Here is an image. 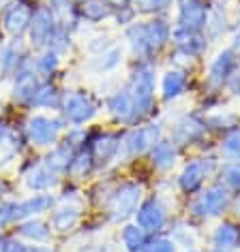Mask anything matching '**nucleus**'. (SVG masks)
<instances>
[{"instance_id": "4", "label": "nucleus", "mask_w": 240, "mask_h": 252, "mask_svg": "<svg viewBox=\"0 0 240 252\" xmlns=\"http://www.w3.org/2000/svg\"><path fill=\"white\" fill-rule=\"evenodd\" d=\"M234 194L230 192L219 178L206 184L200 192H195L187 201V216L193 222H210V220L223 218L234 205Z\"/></svg>"}, {"instance_id": "25", "label": "nucleus", "mask_w": 240, "mask_h": 252, "mask_svg": "<svg viewBox=\"0 0 240 252\" xmlns=\"http://www.w3.org/2000/svg\"><path fill=\"white\" fill-rule=\"evenodd\" d=\"M17 235H20V239H24L26 244L43 246L52 239L54 231H52L49 220H43L41 216H37V218H28V220L17 222Z\"/></svg>"}, {"instance_id": "29", "label": "nucleus", "mask_w": 240, "mask_h": 252, "mask_svg": "<svg viewBox=\"0 0 240 252\" xmlns=\"http://www.w3.org/2000/svg\"><path fill=\"white\" fill-rule=\"evenodd\" d=\"M167 235L174 239L176 246H182L185 250H191L195 246H200V239H201L198 226L191 222V218L172 220V224H169V229H167Z\"/></svg>"}, {"instance_id": "26", "label": "nucleus", "mask_w": 240, "mask_h": 252, "mask_svg": "<svg viewBox=\"0 0 240 252\" xmlns=\"http://www.w3.org/2000/svg\"><path fill=\"white\" fill-rule=\"evenodd\" d=\"M124 60V49L122 45H118V43H114L107 49L99 54H92L90 60H88V68L94 73V75H107V73H114L116 68L122 64Z\"/></svg>"}, {"instance_id": "50", "label": "nucleus", "mask_w": 240, "mask_h": 252, "mask_svg": "<svg viewBox=\"0 0 240 252\" xmlns=\"http://www.w3.org/2000/svg\"><path fill=\"white\" fill-rule=\"evenodd\" d=\"M107 2H110L112 7H124V4H129V0H107Z\"/></svg>"}, {"instance_id": "44", "label": "nucleus", "mask_w": 240, "mask_h": 252, "mask_svg": "<svg viewBox=\"0 0 240 252\" xmlns=\"http://www.w3.org/2000/svg\"><path fill=\"white\" fill-rule=\"evenodd\" d=\"M112 20L116 22V26L127 28V26H131V24L137 20V13L133 11V7H131V4H124V7H114Z\"/></svg>"}, {"instance_id": "9", "label": "nucleus", "mask_w": 240, "mask_h": 252, "mask_svg": "<svg viewBox=\"0 0 240 252\" xmlns=\"http://www.w3.org/2000/svg\"><path fill=\"white\" fill-rule=\"evenodd\" d=\"M210 130L206 126L204 113L185 111L178 113L167 126V137L172 139L180 150H191L204 146Z\"/></svg>"}, {"instance_id": "35", "label": "nucleus", "mask_w": 240, "mask_h": 252, "mask_svg": "<svg viewBox=\"0 0 240 252\" xmlns=\"http://www.w3.org/2000/svg\"><path fill=\"white\" fill-rule=\"evenodd\" d=\"M60 62H62V56L56 54L54 49H49V47L41 49V52L35 56V68L41 79H52L54 75L58 73Z\"/></svg>"}, {"instance_id": "32", "label": "nucleus", "mask_w": 240, "mask_h": 252, "mask_svg": "<svg viewBox=\"0 0 240 252\" xmlns=\"http://www.w3.org/2000/svg\"><path fill=\"white\" fill-rule=\"evenodd\" d=\"M204 120L210 133H219L223 135L225 130H230L232 126L240 124V116L232 109H223V107H217V109H208L204 111Z\"/></svg>"}, {"instance_id": "49", "label": "nucleus", "mask_w": 240, "mask_h": 252, "mask_svg": "<svg viewBox=\"0 0 240 252\" xmlns=\"http://www.w3.org/2000/svg\"><path fill=\"white\" fill-rule=\"evenodd\" d=\"M7 194H9V184L4 182V178H0V201H4Z\"/></svg>"}, {"instance_id": "11", "label": "nucleus", "mask_w": 240, "mask_h": 252, "mask_svg": "<svg viewBox=\"0 0 240 252\" xmlns=\"http://www.w3.org/2000/svg\"><path fill=\"white\" fill-rule=\"evenodd\" d=\"M101 111V100L90 90H69L65 92L60 116L71 126H84L92 122Z\"/></svg>"}, {"instance_id": "14", "label": "nucleus", "mask_w": 240, "mask_h": 252, "mask_svg": "<svg viewBox=\"0 0 240 252\" xmlns=\"http://www.w3.org/2000/svg\"><path fill=\"white\" fill-rule=\"evenodd\" d=\"M105 111L114 122L120 126H137V111H135V100L131 94L129 86L122 84L105 98Z\"/></svg>"}, {"instance_id": "43", "label": "nucleus", "mask_w": 240, "mask_h": 252, "mask_svg": "<svg viewBox=\"0 0 240 252\" xmlns=\"http://www.w3.org/2000/svg\"><path fill=\"white\" fill-rule=\"evenodd\" d=\"M88 139H90V137H88V130L84 128V126H69V128L65 130V137H62V141H67L73 150L84 148L88 143Z\"/></svg>"}, {"instance_id": "15", "label": "nucleus", "mask_w": 240, "mask_h": 252, "mask_svg": "<svg viewBox=\"0 0 240 252\" xmlns=\"http://www.w3.org/2000/svg\"><path fill=\"white\" fill-rule=\"evenodd\" d=\"M58 26V17L52 13V9L41 4V7L35 9L33 13V22H30V28H28V47L33 52H41L49 45V39H52L54 30Z\"/></svg>"}, {"instance_id": "16", "label": "nucleus", "mask_w": 240, "mask_h": 252, "mask_svg": "<svg viewBox=\"0 0 240 252\" xmlns=\"http://www.w3.org/2000/svg\"><path fill=\"white\" fill-rule=\"evenodd\" d=\"M191 92V73L178 66H167L159 77V100L176 103Z\"/></svg>"}, {"instance_id": "51", "label": "nucleus", "mask_w": 240, "mask_h": 252, "mask_svg": "<svg viewBox=\"0 0 240 252\" xmlns=\"http://www.w3.org/2000/svg\"><path fill=\"white\" fill-rule=\"evenodd\" d=\"M7 242H9V237L0 235V252H4V250H7Z\"/></svg>"}, {"instance_id": "37", "label": "nucleus", "mask_w": 240, "mask_h": 252, "mask_svg": "<svg viewBox=\"0 0 240 252\" xmlns=\"http://www.w3.org/2000/svg\"><path fill=\"white\" fill-rule=\"evenodd\" d=\"M227 7H212V13H210V22H208V28H206V36L208 41H219L227 30H230V17H227Z\"/></svg>"}, {"instance_id": "53", "label": "nucleus", "mask_w": 240, "mask_h": 252, "mask_svg": "<svg viewBox=\"0 0 240 252\" xmlns=\"http://www.w3.org/2000/svg\"><path fill=\"white\" fill-rule=\"evenodd\" d=\"M208 252H227V250H219V248H210Z\"/></svg>"}, {"instance_id": "42", "label": "nucleus", "mask_w": 240, "mask_h": 252, "mask_svg": "<svg viewBox=\"0 0 240 252\" xmlns=\"http://www.w3.org/2000/svg\"><path fill=\"white\" fill-rule=\"evenodd\" d=\"M45 7L52 9V13L58 17V22H67V24H69V17L78 13L75 11V0H47Z\"/></svg>"}, {"instance_id": "19", "label": "nucleus", "mask_w": 240, "mask_h": 252, "mask_svg": "<svg viewBox=\"0 0 240 252\" xmlns=\"http://www.w3.org/2000/svg\"><path fill=\"white\" fill-rule=\"evenodd\" d=\"M180 152H182V150L176 146V143L169 139L167 133H165L153 148L148 150L146 158H148V165H150V169H153L155 173L167 175L169 171H174V169L178 167Z\"/></svg>"}, {"instance_id": "24", "label": "nucleus", "mask_w": 240, "mask_h": 252, "mask_svg": "<svg viewBox=\"0 0 240 252\" xmlns=\"http://www.w3.org/2000/svg\"><path fill=\"white\" fill-rule=\"evenodd\" d=\"M28 56V47L22 39H11L0 47V77H13L24 58Z\"/></svg>"}, {"instance_id": "46", "label": "nucleus", "mask_w": 240, "mask_h": 252, "mask_svg": "<svg viewBox=\"0 0 240 252\" xmlns=\"http://www.w3.org/2000/svg\"><path fill=\"white\" fill-rule=\"evenodd\" d=\"M4 252H30V246L24 242V239H9L7 242V250Z\"/></svg>"}, {"instance_id": "13", "label": "nucleus", "mask_w": 240, "mask_h": 252, "mask_svg": "<svg viewBox=\"0 0 240 252\" xmlns=\"http://www.w3.org/2000/svg\"><path fill=\"white\" fill-rule=\"evenodd\" d=\"M81 216H84V199L78 192H65L60 199H56V205L49 212V224L54 233L67 235L80 226Z\"/></svg>"}, {"instance_id": "33", "label": "nucleus", "mask_w": 240, "mask_h": 252, "mask_svg": "<svg viewBox=\"0 0 240 252\" xmlns=\"http://www.w3.org/2000/svg\"><path fill=\"white\" fill-rule=\"evenodd\" d=\"M148 237H150L148 233L140 224H135L133 220L120 226V244H122L124 252H144L148 244Z\"/></svg>"}, {"instance_id": "45", "label": "nucleus", "mask_w": 240, "mask_h": 252, "mask_svg": "<svg viewBox=\"0 0 240 252\" xmlns=\"http://www.w3.org/2000/svg\"><path fill=\"white\" fill-rule=\"evenodd\" d=\"M225 94H230V96L240 98V66L236 68V73L232 75L230 84H227V88H225Z\"/></svg>"}, {"instance_id": "12", "label": "nucleus", "mask_w": 240, "mask_h": 252, "mask_svg": "<svg viewBox=\"0 0 240 252\" xmlns=\"http://www.w3.org/2000/svg\"><path fill=\"white\" fill-rule=\"evenodd\" d=\"M212 7V0H174V28L206 34Z\"/></svg>"}, {"instance_id": "6", "label": "nucleus", "mask_w": 240, "mask_h": 252, "mask_svg": "<svg viewBox=\"0 0 240 252\" xmlns=\"http://www.w3.org/2000/svg\"><path fill=\"white\" fill-rule=\"evenodd\" d=\"M165 133H167L165 124H163L161 120H150V122H144L137 126H129L127 130H122L118 162H129V160L146 156L148 150Z\"/></svg>"}, {"instance_id": "54", "label": "nucleus", "mask_w": 240, "mask_h": 252, "mask_svg": "<svg viewBox=\"0 0 240 252\" xmlns=\"http://www.w3.org/2000/svg\"><path fill=\"white\" fill-rule=\"evenodd\" d=\"M185 252H201V250H198V248H191V250H185Z\"/></svg>"}, {"instance_id": "22", "label": "nucleus", "mask_w": 240, "mask_h": 252, "mask_svg": "<svg viewBox=\"0 0 240 252\" xmlns=\"http://www.w3.org/2000/svg\"><path fill=\"white\" fill-rule=\"evenodd\" d=\"M54 205H56V197L52 192H33L26 199L17 201V220L22 222V220L49 214Z\"/></svg>"}, {"instance_id": "38", "label": "nucleus", "mask_w": 240, "mask_h": 252, "mask_svg": "<svg viewBox=\"0 0 240 252\" xmlns=\"http://www.w3.org/2000/svg\"><path fill=\"white\" fill-rule=\"evenodd\" d=\"M217 178L230 188L234 197H240V162L236 160H221Z\"/></svg>"}, {"instance_id": "2", "label": "nucleus", "mask_w": 240, "mask_h": 252, "mask_svg": "<svg viewBox=\"0 0 240 252\" xmlns=\"http://www.w3.org/2000/svg\"><path fill=\"white\" fill-rule=\"evenodd\" d=\"M127 86L135 100L137 124L150 122L159 107V75L155 60H133Z\"/></svg>"}, {"instance_id": "18", "label": "nucleus", "mask_w": 240, "mask_h": 252, "mask_svg": "<svg viewBox=\"0 0 240 252\" xmlns=\"http://www.w3.org/2000/svg\"><path fill=\"white\" fill-rule=\"evenodd\" d=\"M35 7H30L24 0H13L2 11V30L13 39H24L28 34L30 22H33Z\"/></svg>"}, {"instance_id": "40", "label": "nucleus", "mask_w": 240, "mask_h": 252, "mask_svg": "<svg viewBox=\"0 0 240 252\" xmlns=\"http://www.w3.org/2000/svg\"><path fill=\"white\" fill-rule=\"evenodd\" d=\"M144 252H178V246L167 233H155L148 237L146 250Z\"/></svg>"}, {"instance_id": "10", "label": "nucleus", "mask_w": 240, "mask_h": 252, "mask_svg": "<svg viewBox=\"0 0 240 252\" xmlns=\"http://www.w3.org/2000/svg\"><path fill=\"white\" fill-rule=\"evenodd\" d=\"M238 66H240V54L234 52L230 45L221 47L206 64L204 92L208 94V96H214V94L225 92V88H227V84H230L232 75L236 73Z\"/></svg>"}, {"instance_id": "27", "label": "nucleus", "mask_w": 240, "mask_h": 252, "mask_svg": "<svg viewBox=\"0 0 240 252\" xmlns=\"http://www.w3.org/2000/svg\"><path fill=\"white\" fill-rule=\"evenodd\" d=\"M97 162H94V156L88 148V143L84 148L75 150L73 158H71V165H69V171H67V178H71L73 182H84L88 178H92V173L97 171Z\"/></svg>"}, {"instance_id": "28", "label": "nucleus", "mask_w": 240, "mask_h": 252, "mask_svg": "<svg viewBox=\"0 0 240 252\" xmlns=\"http://www.w3.org/2000/svg\"><path fill=\"white\" fill-rule=\"evenodd\" d=\"M75 11L88 24H101L114 15V7L107 0H78Z\"/></svg>"}, {"instance_id": "30", "label": "nucleus", "mask_w": 240, "mask_h": 252, "mask_svg": "<svg viewBox=\"0 0 240 252\" xmlns=\"http://www.w3.org/2000/svg\"><path fill=\"white\" fill-rule=\"evenodd\" d=\"M73 154H75V150L69 146L67 141H58L56 146H52L47 150V154L43 156V162L52 169L54 173H58V175H67L69 171V165H71V158H73Z\"/></svg>"}, {"instance_id": "48", "label": "nucleus", "mask_w": 240, "mask_h": 252, "mask_svg": "<svg viewBox=\"0 0 240 252\" xmlns=\"http://www.w3.org/2000/svg\"><path fill=\"white\" fill-rule=\"evenodd\" d=\"M30 252H58L56 248H52V246L43 244V246H30Z\"/></svg>"}, {"instance_id": "31", "label": "nucleus", "mask_w": 240, "mask_h": 252, "mask_svg": "<svg viewBox=\"0 0 240 252\" xmlns=\"http://www.w3.org/2000/svg\"><path fill=\"white\" fill-rule=\"evenodd\" d=\"M20 150H22L20 135L9 124L0 122V167L13 162L17 158V154H20Z\"/></svg>"}, {"instance_id": "20", "label": "nucleus", "mask_w": 240, "mask_h": 252, "mask_svg": "<svg viewBox=\"0 0 240 252\" xmlns=\"http://www.w3.org/2000/svg\"><path fill=\"white\" fill-rule=\"evenodd\" d=\"M22 182L30 192H52L60 182V175L54 173L43 160H35L22 171Z\"/></svg>"}, {"instance_id": "41", "label": "nucleus", "mask_w": 240, "mask_h": 252, "mask_svg": "<svg viewBox=\"0 0 240 252\" xmlns=\"http://www.w3.org/2000/svg\"><path fill=\"white\" fill-rule=\"evenodd\" d=\"M17 199L0 201V231L7 229L9 224H17Z\"/></svg>"}, {"instance_id": "52", "label": "nucleus", "mask_w": 240, "mask_h": 252, "mask_svg": "<svg viewBox=\"0 0 240 252\" xmlns=\"http://www.w3.org/2000/svg\"><path fill=\"white\" fill-rule=\"evenodd\" d=\"M4 45V41H2V28H0V47Z\"/></svg>"}, {"instance_id": "36", "label": "nucleus", "mask_w": 240, "mask_h": 252, "mask_svg": "<svg viewBox=\"0 0 240 252\" xmlns=\"http://www.w3.org/2000/svg\"><path fill=\"white\" fill-rule=\"evenodd\" d=\"M129 4L142 17H163L174 9V0H129Z\"/></svg>"}, {"instance_id": "8", "label": "nucleus", "mask_w": 240, "mask_h": 252, "mask_svg": "<svg viewBox=\"0 0 240 252\" xmlns=\"http://www.w3.org/2000/svg\"><path fill=\"white\" fill-rule=\"evenodd\" d=\"M69 124L62 116L52 113H30L24 122V139L33 148H52L62 137Z\"/></svg>"}, {"instance_id": "39", "label": "nucleus", "mask_w": 240, "mask_h": 252, "mask_svg": "<svg viewBox=\"0 0 240 252\" xmlns=\"http://www.w3.org/2000/svg\"><path fill=\"white\" fill-rule=\"evenodd\" d=\"M71 26L73 24H67V22H58V26H56L52 39H49V49H54L56 54L65 56L69 54V49L73 45V34H71Z\"/></svg>"}, {"instance_id": "23", "label": "nucleus", "mask_w": 240, "mask_h": 252, "mask_svg": "<svg viewBox=\"0 0 240 252\" xmlns=\"http://www.w3.org/2000/svg\"><path fill=\"white\" fill-rule=\"evenodd\" d=\"M62 98L65 92H60V88L54 84L52 79H43L30 98L28 107L30 109H45V111H60L62 107Z\"/></svg>"}, {"instance_id": "1", "label": "nucleus", "mask_w": 240, "mask_h": 252, "mask_svg": "<svg viewBox=\"0 0 240 252\" xmlns=\"http://www.w3.org/2000/svg\"><path fill=\"white\" fill-rule=\"evenodd\" d=\"M172 30L174 22H169L167 15L144 17L124 28V41L135 60H155L172 45Z\"/></svg>"}, {"instance_id": "21", "label": "nucleus", "mask_w": 240, "mask_h": 252, "mask_svg": "<svg viewBox=\"0 0 240 252\" xmlns=\"http://www.w3.org/2000/svg\"><path fill=\"white\" fill-rule=\"evenodd\" d=\"M210 248L236 252L240 250V222L238 220H219L210 231Z\"/></svg>"}, {"instance_id": "17", "label": "nucleus", "mask_w": 240, "mask_h": 252, "mask_svg": "<svg viewBox=\"0 0 240 252\" xmlns=\"http://www.w3.org/2000/svg\"><path fill=\"white\" fill-rule=\"evenodd\" d=\"M120 141H122L120 130H99L97 135H92L88 139V148H90L99 169H105L114 165V162H118Z\"/></svg>"}, {"instance_id": "5", "label": "nucleus", "mask_w": 240, "mask_h": 252, "mask_svg": "<svg viewBox=\"0 0 240 252\" xmlns=\"http://www.w3.org/2000/svg\"><path fill=\"white\" fill-rule=\"evenodd\" d=\"M219 167H221V158L214 152H201L198 156H191L185 165L180 167L178 175H176V190L185 197L200 192L201 188L219 175Z\"/></svg>"}, {"instance_id": "7", "label": "nucleus", "mask_w": 240, "mask_h": 252, "mask_svg": "<svg viewBox=\"0 0 240 252\" xmlns=\"http://www.w3.org/2000/svg\"><path fill=\"white\" fill-rule=\"evenodd\" d=\"M172 220H174V212L169 199L163 192L155 190L153 194L144 197V201L135 212L133 222L140 224L148 235H155V233H167Z\"/></svg>"}, {"instance_id": "47", "label": "nucleus", "mask_w": 240, "mask_h": 252, "mask_svg": "<svg viewBox=\"0 0 240 252\" xmlns=\"http://www.w3.org/2000/svg\"><path fill=\"white\" fill-rule=\"evenodd\" d=\"M230 47L234 49V52H238L240 54V24L236 28L232 30V39H230Z\"/></svg>"}, {"instance_id": "55", "label": "nucleus", "mask_w": 240, "mask_h": 252, "mask_svg": "<svg viewBox=\"0 0 240 252\" xmlns=\"http://www.w3.org/2000/svg\"><path fill=\"white\" fill-rule=\"evenodd\" d=\"M238 11H240V7H238Z\"/></svg>"}, {"instance_id": "34", "label": "nucleus", "mask_w": 240, "mask_h": 252, "mask_svg": "<svg viewBox=\"0 0 240 252\" xmlns=\"http://www.w3.org/2000/svg\"><path fill=\"white\" fill-rule=\"evenodd\" d=\"M214 152L219 154L221 160H236V162H240V124L232 126L230 130H225V133L219 137Z\"/></svg>"}, {"instance_id": "3", "label": "nucleus", "mask_w": 240, "mask_h": 252, "mask_svg": "<svg viewBox=\"0 0 240 252\" xmlns=\"http://www.w3.org/2000/svg\"><path fill=\"white\" fill-rule=\"evenodd\" d=\"M146 197V186L142 180H120L107 184L105 197L101 201L107 222L124 224L135 218V212Z\"/></svg>"}]
</instances>
